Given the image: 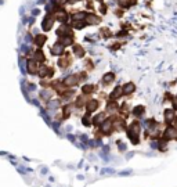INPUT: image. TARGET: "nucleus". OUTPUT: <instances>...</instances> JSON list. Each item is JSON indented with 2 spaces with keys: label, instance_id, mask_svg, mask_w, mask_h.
I'll list each match as a JSON object with an SVG mask.
<instances>
[{
  "label": "nucleus",
  "instance_id": "14",
  "mask_svg": "<svg viewBox=\"0 0 177 187\" xmlns=\"http://www.w3.org/2000/svg\"><path fill=\"white\" fill-rule=\"evenodd\" d=\"M112 80H114V74H112V72H109V74H105V75H104V79H102V82L107 85V83L112 82Z\"/></svg>",
  "mask_w": 177,
  "mask_h": 187
},
{
  "label": "nucleus",
  "instance_id": "20",
  "mask_svg": "<svg viewBox=\"0 0 177 187\" xmlns=\"http://www.w3.org/2000/svg\"><path fill=\"white\" fill-rule=\"evenodd\" d=\"M173 107H174V110H177V98H173Z\"/></svg>",
  "mask_w": 177,
  "mask_h": 187
},
{
  "label": "nucleus",
  "instance_id": "6",
  "mask_svg": "<svg viewBox=\"0 0 177 187\" xmlns=\"http://www.w3.org/2000/svg\"><path fill=\"white\" fill-rule=\"evenodd\" d=\"M86 108L89 112H94L98 108V101L97 100H89L86 104Z\"/></svg>",
  "mask_w": 177,
  "mask_h": 187
},
{
  "label": "nucleus",
  "instance_id": "8",
  "mask_svg": "<svg viewBox=\"0 0 177 187\" xmlns=\"http://www.w3.org/2000/svg\"><path fill=\"white\" fill-rule=\"evenodd\" d=\"M165 119L167 121V123H170L173 119H176L174 118V111L173 110H166V112H165Z\"/></svg>",
  "mask_w": 177,
  "mask_h": 187
},
{
  "label": "nucleus",
  "instance_id": "13",
  "mask_svg": "<svg viewBox=\"0 0 177 187\" xmlns=\"http://www.w3.org/2000/svg\"><path fill=\"white\" fill-rule=\"evenodd\" d=\"M73 50H75V54H78V57H83L84 56V50H83V47L80 46V44H76Z\"/></svg>",
  "mask_w": 177,
  "mask_h": 187
},
{
  "label": "nucleus",
  "instance_id": "1",
  "mask_svg": "<svg viewBox=\"0 0 177 187\" xmlns=\"http://www.w3.org/2000/svg\"><path fill=\"white\" fill-rule=\"evenodd\" d=\"M127 133H129V137H130V140L133 143H138V134H140V125L138 122H133L127 130Z\"/></svg>",
  "mask_w": 177,
  "mask_h": 187
},
{
  "label": "nucleus",
  "instance_id": "16",
  "mask_svg": "<svg viewBox=\"0 0 177 187\" xmlns=\"http://www.w3.org/2000/svg\"><path fill=\"white\" fill-rule=\"evenodd\" d=\"M143 111H144V107H143V105H137V107L133 110V114L138 116V115H141V114H143Z\"/></svg>",
  "mask_w": 177,
  "mask_h": 187
},
{
  "label": "nucleus",
  "instance_id": "19",
  "mask_svg": "<svg viewBox=\"0 0 177 187\" xmlns=\"http://www.w3.org/2000/svg\"><path fill=\"white\" fill-rule=\"evenodd\" d=\"M55 4H58V6H62V4H65L68 0H54Z\"/></svg>",
  "mask_w": 177,
  "mask_h": 187
},
{
  "label": "nucleus",
  "instance_id": "5",
  "mask_svg": "<svg viewBox=\"0 0 177 187\" xmlns=\"http://www.w3.org/2000/svg\"><path fill=\"white\" fill-rule=\"evenodd\" d=\"M28 71L29 74H37L39 72V67L36 64V60H29L28 61Z\"/></svg>",
  "mask_w": 177,
  "mask_h": 187
},
{
  "label": "nucleus",
  "instance_id": "9",
  "mask_svg": "<svg viewBox=\"0 0 177 187\" xmlns=\"http://www.w3.org/2000/svg\"><path fill=\"white\" fill-rule=\"evenodd\" d=\"M64 44H61V43H55V46L53 47V53L54 54H62L64 53Z\"/></svg>",
  "mask_w": 177,
  "mask_h": 187
},
{
  "label": "nucleus",
  "instance_id": "17",
  "mask_svg": "<svg viewBox=\"0 0 177 187\" xmlns=\"http://www.w3.org/2000/svg\"><path fill=\"white\" fill-rule=\"evenodd\" d=\"M93 89H94L93 85H84V86H83V93L84 94L91 93V92H93Z\"/></svg>",
  "mask_w": 177,
  "mask_h": 187
},
{
  "label": "nucleus",
  "instance_id": "2",
  "mask_svg": "<svg viewBox=\"0 0 177 187\" xmlns=\"http://www.w3.org/2000/svg\"><path fill=\"white\" fill-rule=\"evenodd\" d=\"M80 75H71V76H68L65 80H64V85L65 86H68V87H71V86H76L78 83H79V80L82 79V78H79Z\"/></svg>",
  "mask_w": 177,
  "mask_h": 187
},
{
  "label": "nucleus",
  "instance_id": "11",
  "mask_svg": "<svg viewBox=\"0 0 177 187\" xmlns=\"http://www.w3.org/2000/svg\"><path fill=\"white\" fill-rule=\"evenodd\" d=\"M86 22H90V24H97V22H100V17H97V15L94 14H89L86 18Z\"/></svg>",
  "mask_w": 177,
  "mask_h": 187
},
{
  "label": "nucleus",
  "instance_id": "12",
  "mask_svg": "<svg viewBox=\"0 0 177 187\" xmlns=\"http://www.w3.org/2000/svg\"><path fill=\"white\" fill-rule=\"evenodd\" d=\"M133 90H134L133 83H126V85L123 86V94H130Z\"/></svg>",
  "mask_w": 177,
  "mask_h": 187
},
{
  "label": "nucleus",
  "instance_id": "3",
  "mask_svg": "<svg viewBox=\"0 0 177 187\" xmlns=\"http://www.w3.org/2000/svg\"><path fill=\"white\" fill-rule=\"evenodd\" d=\"M55 21V17L53 14H47L46 18L43 20V29L44 31H49V29H51V26H53V22Z\"/></svg>",
  "mask_w": 177,
  "mask_h": 187
},
{
  "label": "nucleus",
  "instance_id": "7",
  "mask_svg": "<svg viewBox=\"0 0 177 187\" xmlns=\"http://www.w3.org/2000/svg\"><path fill=\"white\" fill-rule=\"evenodd\" d=\"M122 94H123V87L118 86L115 90H114V93L111 94V98H112V100H116V98H119Z\"/></svg>",
  "mask_w": 177,
  "mask_h": 187
},
{
  "label": "nucleus",
  "instance_id": "4",
  "mask_svg": "<svg viewBox=\"0 0 177 187\" xmlns=\"http://www.w3.org/2000/svg\"><path fill=\"white\" fill-rule=\"evenodd\" d=\"M165 139L170 140V139H177V128L176 126H169L165 130Z\"/></svg>",
  "mask_w": 177,
  "mask_h": 187
},
{
  "label": "nucleus",
  "instance_id": "10",
  "mask_svg": "<svg viewBox=\"0 0 177 187\" xmlns=\"http://www.w3.org/2000/svg\"><path fill=\"white\" fill-rule=\"evenodd\" d=\"M44 42H46V36L44 35H37L36 38H35V44H37V46H43Z\"/></svg>",
  "mask_w": 177,
  "mask_h": 187
},
{
  "label": "nucleus",
  "instance_id": "21",
  "mask_svg": "<svg viewBox=\"0 0 177 187\" xmlns=\"http://www.w3.org/2000/svg\"><path fill=\"white\" fill-rule=\"evenodd\" d=\"M174 121H176V128H177V116H176V119H174Z\"/></svg>",
  "mask_w": 177,
  "mask_h": 187
},
{
  "label": "nucleus",
  "instance_id": "18",
  "mask_svg": "<svg viewBox=\"0 0 177 187\" xmlns=\"http://www.w3.org/2000/svg\"><path fill=\"white\" fill-rule=\"evenodd\" d=\"M83 125H84V126H89V125H90V112H87L86 115L83 116Z\"/></svg>",
  "mask_w": 177,
  "mask_h": 187
},
{
  "label": "nucleus",
  "instance_id": "15",
  "mask_svg": "<svg viewBox=\"0 0 177 187\" xmlns=\"http://www.w3.org/2000/svg\"><path fill=\"white\" fill-rule=\"evenodd\" d=\"M33 60H37V61H43L44 60V54L42 50H37L36 53H35V57H33Z\"/></svg>",
  "mask_w": 177,
  "mask_h": 187
}]
</instances>
